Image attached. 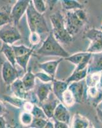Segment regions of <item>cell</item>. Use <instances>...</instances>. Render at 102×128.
<instances>
[{"label": "cell", "instance_id": "cell-1", "mask_svg": "<svg viewBox=\"0 0 102 128\" xmlns=\"http://www.w3.org/2000/svg\"><path fill=\"white\" fill-rule=\"evenodd\" d=\"M64 17L66 28L72 36L81 30L88 20V16L83 8L67 10Z\"/></svg>", "mask_w": 102, "mask_h": 128}, {"label": "cell", "instance_id": "cell-2", "mask_svg": "<svg viewBox=\"0 0 102 128\" xmlns=\"http://www.w3.org/2000/svg\"><path fill=\"white\" fill-rule=\"evenodd\" d=\"M51 24L52 26V33L60 44H70L73 40L66 28L64 15L59 11L55 12L50 16Z\"/></svg>", "mask_w": 102, "mask_h": 128}, {"label": "cell", "instance_id": "cell-3", "mask_svg": "<svg viewBox=\"0 0 102 128\" xmlns=\"http://www.w3.org/2000/svg\"><path fill=\"white\" fill-rule=\"evenodd\" d=\"M26 14L31 32H37L40 34H47L49 32V29L44 15L36 10L32 1L29 3Z\"/></svg>", "mask_w": 102, "mask_h": 128}, {"label": "cell", "instance_id": "cell-4", "mask_svg": "<svg viewBox=\"0 0 102 128\" xmlns=\"http://www.w3.org/2000/svg\"><path fill=\"white\" fill-rule=\"evenodd\" d=\"M37 53L40 55L59 56L63 58L70 55L54 37L52 32L49 34L46 39L43 42L42 46L37 51Z\"/></svg>", "mask_w": 102, "mask_h": 128}, {"label": "cell", "instance_id": "cell-5", "mask_svg": "<svg viewBox=\"0 0 102 128\" xmlns=\"http://www.w3.org/2000/svg\"><path fill=\"white\" fill-rule=\"evenodd\" d=\"M84 37L90 41L87 52L90 53L102 52V30L92 28L85 32Z\"/></svg>", "mask_w": 102, "mask_h": 128}, {"label": "cell", "instance_id": "cell-6", "mask_svg": "<svg viewBox=\"0 0 102 128\" xmlns=\"http://www.w3.org/2000/svg\"><path fill=\"white\" fill-rule=\"evenodd\" d=\"M21 38V35L14 24L10 23L0 28V40L6 44L13 45Z\"/></svg>", "mask_w": 102, "mask_h": 128}, {"label": "cell", "instance_id": "cell-7", "mask_svg": "<svg viewBox=\"0 0 102 128\" xmlns=\"http://www.w3.org/2000/svg\"><path fill=\"white\" fill-rule=\"evenodd\" d=\"M31 2V0H17L16 3L13 5L10 12L12 21H13L15 26H17L19 24L20 19L26 12Z\"/></svg>", "mask_w": 102, "mask_h": 128}, {"label": "cell", "instance_id": "cell-8", "mask_svg": "<svg viewBox=\"0 0 102 128\" xmlns=\"http://www.w3.org/2000/svg\"><path fill=\"white\" fill-rule=\"evenodd\" d=\"M1 76L4 83L7 85H10L19 78V72L15 66L6 60L2 66Z\"/></svg>", "mask_w": 102, "mask_h": 128}, {"label": "cell", "instance_id": "cell-9", "mask_svg": "<svg viewBox=\"0 0 102 128\" xmlns=\"http://www.w3.org/2000/svg\"><path fill=\"white\" fill-rule=\"evenodd\" d=\"M68 88L73 94L76 103H81L85 98H86L87 86L85 82V79L79 82H73L69 83Z\"/></svg>", "mask_w": 102, "mask_h": 128}, {"label": "cell", "instance_id": "cell-10", "mask_svg": "<svg viewBox=\"0 0 102 128\" xmlns=\"http://www.w3.org/2000/svg\"><path fill=\"white\" fill-rule=\"evenodd\" d=\"M59 102V100L52 92L49 96L48 99L45 100L44 102L40 104L41 107L44 110L48 119L53 118L55 108Z\"/></svg>", "mask_w": 102, "mask_h": 128}, {"label": "cell", "instance_id": "cell-11", "mask_svg": "<svg viewBox=\"0 0 102 128\" xmlns=\"http://www.w3.org/2000/svg\"><path fill=\"white\" fill-rule=\"evenodd\" d=\"M35 86H36L35 94H36L37 99L39 101L40 104L42 103L45 100H47L50 94L52 92V82L51 83H44V82H41V83H40L37 85L35 84Z\"/></svg>", "mask_w": 102, "mask_h": 128}, {"label": "cell", "instance_id": "cell-12", "mask_svg": "<svg viewBox=\"0 0 102 128\" xmlns=\"http://www.w3.org/2000/svg\"><path fill=\"white\" fill-rule=\"evenodd\" d=\"M53 118L57 120L66 122L70 126L71 115L70 112L68 110L67 106H65L63 102H60L57 105L54 111Z\"/></svg>", "mask_w": 102, "mask_h": 128}, {"label": "cell", "instance_id": "cell-13", "mask_svg": "<svg viewBox=\"0 0 102 128\" xmlns=\"http://www.w3.org/2000/svg\"><path fill=\"white\" fill-rule=\"evenodd\" d=\"M102 71V52L91 53L88 66V74Z\"/></svg>", "mask_w": 102, "mask_h": 128}, {"label": "cell", "instance_id": "cell-14", "mask_svg": "<svg viewBox=\"0 0 102 128\" xmlns=\"http://www.w3.org/2000/svg\"><path fill=\"white\" fill-rule=\"evenodd\" d=\"M64 60L63 58H60L57 60H50V61L45 62L39 64V67L42 70V71L45 72L47 74L50 75L52 78L55 77V73L57 71V67L60 63Z\"/></svg>", "mask_w": 102, "mask_h": 128}, {"label": "cell", "instance_id": "cell-15", "mask_svg": "<svg viewBox=\"0 0 102 128\" xmlns=\"http://www.w3.org/2000/svg\"><path fill=\"white\" fill-rule=\"evenodd\" d=\"M52 93L61 102L63 93L68 89L69 84L66 81L54 80L52 82Z\"/></svg>", "mask_w": 102, "mask_h": 128}, {"label": "cell", "instance_id": "cell-16", "mask_svg": "<svg viewBox=\"0 0 102 128\" xmlns=\"http://www.w3.org/2000/svg\"><path fill=\"white\" fill-rule=\"evenodd\" d=\"M90 121L87 117L80 114H75L71 120L70 128H90Z\"/></svg>", "mask_w": 102, "mask_h": 128}, {"label": "cell", "instance_id": "cell-17", "mask_svg": "<svg viewBox=\"0 0 102 128\" xmlns=\"http://www.w3.org/2000/svg\"><path fill=\"white\" fill-rule=\"evenodd\" d=\"M11 89L13 92V95L15 97L25 100L27 96V91L24 86L21 79H17L14 82L10 84Z\"/></svg>", "mask_w": 102, "mask_h": 128}, {"label": "cell", "instance_id": "cell-18", "mask_svg": "<svg viewBox=\"0 0 102 128\" xmlns=\"http://www.w3.org/2000/svg\"><path fill=\"white\" fill-rule=\"evenodd\" d=\"M22 83L27 92L33 90L35 88L36 84V76L35 74L31 72V70H28L21 78Z\"/></svg>", "mask_w": 102, "mask_h": 128}, {"label": "cell", "instance_id": "cell-19", "mask_svg": "<svg viewBox=\"0 0 102 128\" xmlns=\"http://www.w3.org/2000/svg\"><path fill=\"white\" fill-rule=\"evenodd\" d=\"M1 52L6 57V60H8L9 62L11 63L13 66L15 67L17 64L16 60H15L16 57H15V54L12 45L3 42L1 48Z\"/></svg>", "mask_w": 102, "mask_h": 128}, {"label": "cell", "instance_id": "cell-20", "mask_svg": "<svg viewBox=\"0 0 102 128\" xmlns=\"http://www.w3.org/2000/svg\"><path fill=\"white\" fill-rule=\"evenodd\" d=\"M87 75H88V67L82 70H74L72 74L65 81L68 84L73 82H79L84 80Z\"/></svg>", "mask_w": 102, "mask_h": 128}, {"label": "cell", "instance_id": "cell-21", "mask_svg": "<svg viewBox=\"0 0 102 128\" xmlns=\"http://www.w3.org/2000/svg\"><path fill=\"white\" fill-rule=\"evenodd\" d=\"M89 53V52H87V51H86V52H79L73 54H71V55H69L68 56L64 58V59L77 66L80 63H81V62L86 58V56L88 55Z\"/></svg>", "mask_w": 102, "mask_h": 128}, {"label": "cell", "instance_id": "cell-22", "mask_svg": "<svg viewBox=\"0 0 102 128\" xmlns=\"http://www.w3.org/2000/svg\"><path fill=\"white\" fill-rule=\"evenodd\" d=\"M60 2L65 11L84 8L83 4L79 3L77 0H60Z\"/></svg>", "mask_w": 102, "mask_h": 128}, {"label": "cell", "instance_id": "cell-23", "mask_svg": "<svg viewBox=\"0 0 102 128\" xmlns=\"http://www.w3.org/2000/svg\"><path fill=\"white\" fill-rule=\"evenodd\" d=\"M100 78V72H95L88 74L85 78V82L87 87L98 86Z\"/></svg>", "mask_w": 102, "mask_h": 128}, {"label": "cell", "instance_id": "cell-24", "mask_svg": "<svg viewBox=\"0 0 102 128\" xmlns=\"http://www.w3.org/2000/svg\"><path fill=\"white\" fill-rule=\"evenodd\" d=\"M33 51L34 49L32 51H31L30 52H28L26 54L16 57V59H15L16 60V64H18L24 71H27L28 63H29L30 57L32 55Z\"/></svg>", "mask_w": 102, "mask_h": 128}, {"label": "cell", "instance_id": "cell-25", "mask_svg": "<svg viewBox=\"0 0 102 128\" xmlns=\"http://www.w3.org/2000/svg\"><path fill=\"white\" fill-rule=\"evenodd\" d=\"M61 102H63L67 107L73 106L76 103L75 99L73 94L71 93V92L68 88L63 93Z\"/></svg>", "mask_w": 102, "mask_h": 128}, {"label": "cell", "instance_id": "cell-26", "mask_svg": "<svg viewBox=\"0 0 102 128\" xmlns=\"http://www.w3.org/2000/svg\"><path fill=\"white\" fill-rule=\"evenodd\" d=\"M20 122L22 126H29L32 123L33 120V116L30 112H24L20 115Z\"/></svg>", "mask_w": 102, "mask_h": 128}, {"label": "cell", "instance_id": "cell-27", "mask_svg": "<svg viewBox=\"0 0 102 128\" xmlns=\"http://www.w3.org/2000/svg\"><path fill=\"white\" fill-rule=\"evenodd\" d=\"M12 48L14 51L15 54V57L23 55L24 54H26L28 52H30L31 51H32L34 48H29L28 47L25 46L24 45L20 46H14L12 45Z\"/></svg>", "mask_w": 102, "mask_h": 128}, {"label": "cell", "instance_id": "cell-28", "mask_svg": "<svg viewBox=\"0 0 102 128\" xmlns=\"http://www.w3.org/2000/svg\"><path fill=\"white\" fill-rule=\"evenodd\" d=\"M31 114H32L33 117H35V118H45V119H48V118H47L46 115H45L44 110L42 108L41 106H38V105L34 104L33 108L31 112Z\"/></svg>", "mask_w": 102, "mask_h": 128}, {"label": "cell", "instance_id": "cell-29", "mask_svg": "<svg viewBox=\"0 0 102 128\" xmlns=\"http://www.w3.org/2000/svg\"><path fill=\"white\" fill-rule=\"evenodd\" d=\"M88 100H89V103L92 106L96 108V106H98L102 101V88L99 87L98 91L96 93V94L93 98H91V99H88Z\"/></svg>", "mask_w": 102, "mask_h": 128}, {"label": "cell", "instance_id": "cell-30", "mask_svg": "<svg viewBox=\"0 0 102 128\" xmlns=\"http://www.w3.org/2000/svg\"><path fill=\"white\" fill-rule=\"evenodd\" d=\"M35 74L36 78H38L40 82H44V83H51L54 80V78H52L44 71L39 72H37Z\"/></svg>", "mask_w": 102, "mask_h": 128}, {"label": "cell", "instance_id": "cell-31", "mask_svg": "<svg viewBox=\"0 0 102 128\" xmlns=\"http://www.w3.org/2000/svg\"><path fill=\"white\" fill-rule=\"evenodd\" d=\"M36 10L41 14H44L46 10L45 0H31Z\"/></svg>", "mask_w": 102, "mask_h": 128}, {"label": "cell", "instance_id": "cell-32", "mask_svg": "<svg viewBox=\"0 0 102 128\" xmlns=\"http://www.w3.org/2000/svg\"><path fill=\"white\" fill-rule=\"evenodd\" d=\"M48 119H45V118H35L33 117L32 123L29 126L30 128H45L47 121Z\"/></svg>", "mask_w": 102, "mask_h": 128}, {"label": "cell", "instance_id": "cell-33", "mask_svg": "<svg viewBox=\"0 0 102 128\" xmlns=\"http://www.w3.org/2000/svg\"><path fill=\"white\" fill-rule=\"evenodd\" d=\"M12 21V19L10 15L4 12H0V28L7 24L10 23Z\"/></svg>", "mask_w": 102, "mask_h": 128}, {"label": "cell", "instance_id": "cell-34", "mask_svg": "<svg viewBox=\"0 0 102 128\" xmlns=\"http://www.w3.org/2000/svg\"><path fill=\"white\" fill-rule=\"evenodd\" d=\"M29 42L33 45H37L40 42L41 36L40 34L37 32H31L29 36Z\"/></svg>", "mask_w": 102, "mask_h": 128}, {"label": "cell", "instance_id": "cell-35", "mask_svg": "<svg viewBox=\"0 0 102 128\" xmlns=\"http://www.w3.org/2000/svg\"><path fill=\"white\" fill-rule=\"evenodd\" d=\"M6 100L10 103L15 106L16 107H19V108H20L21 106H23L25 102V101H24V99L18 98L15 96L14 98H6Z\"/></svg>", "mask_w": 102, "mask_h": 128}, {"label": "cell", "instance_id": "cell-36", "mask_svg": "<svg viewBox=\"0 0 102 128\" xmlns=\"http://www.w3.org/2000/svg\"><path fill=\"white\" fill-rule=\"evenodd\" d=\"M54 128H70V125L67 123L61 121L57 120L54 119Z\"/></svg>", "mask_w": 102, "mask_h": 128}, {"label": "cell", "instance_id": "cell-37", "mask_svg": "<svg viewBox=\"0 0 102 128\" xmlns=\"http://www.w3.org/2000/svg\"><path fill=\"white\" fill-rule=\"evenodd\" d=\"M96 111L98 120L102 124V101L96 107Z\"/></svg>", "mask_w": 102, "mask_h": 128}, {"label": "cell", "instance_id": "cell-38", "mask_svg": "<svg viewBox=\"0 0 102 128\" xmlns=\"http://www.w3.org/2000/svg\"><path fill=\"white\" fill-rule=\"evenodd\" d=\"M34 104H33L31 102H29V101H25L24 104V108L26 110V112H30L32 110L33 108Z\"/></svg>", "mask_w": 102, "mask_h": 128}, {"label": "cell", "instance_id": "cell-39", "mask_svg": "<svg viewBox=\"0 0 102 128\" xmlns=\"http://www.w3.org/2000/svg\"><path fill=\"white\" fill-rule=\"evenodd\" d=\"M6 121L4 120L3 115H0V128H6Z\"/></svg>", "mask_w": 102, "mask_h": 128}, {"label": "cell", "instance_id": "cell-40", "mask_svg": "<svg viewBox=\"0 0 102 128\" xmlns=\"http://www.w3.org/2000/svg\"><path fill=\"white\" fill-rule=\"evenodd\" d=\"M54 128V121H51L49 120H47L46 125H45V128Z\"/></svg>", "mask_w": 102, "mask_h": 128}, {"label": "cell", "instance_id": "cell-41", "mask_svg": "<svg viewBox=\"0 0 102 128\" xmlns=\"http://www.w3.org/2000/svg\"><path fill=\"white\" fill-rule=\"evenodd\" d=\"M4 110H5V109H4V106L0 101V115H3V114L4 113Z\"/></svg>", "mask_w": 102, "mask_h": 128}, {"label": "cell", "instance_id": "cell-42", "mask_svg": "<svg viewBox=\"0 0 102 128\" xmlns=\"http://www.w3.org/2000/svg\"><path fill=\"white\" fill-rule=\"evenodd\" d=\"M98 86L102 88V71L100 72V83Z\"/></svg>", "mask_w": 102, "mask_h": 128}, {"label": "cell", "instance_id": "cell-43", "mask_svg": "<svg viewBox=\"0 0 102 128\" xmlns=\"http://www.w3.org/2000/svg\"><path fill=\"white\" fill-rule=\"evenodd\" d=\"M100 29L102 30V25H101V26H100Z\"/></svg>", "mask_w": 102, "mask_h": 128}]
</instances>
